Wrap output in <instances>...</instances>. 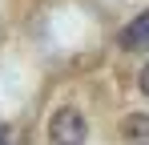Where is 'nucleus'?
Wrapping results in <instances>:
<instances>
[{
  "mask_svg": "<svg viewBox=\"0 0 149 145\" xmlns=\"http://www.w3.org/2000/svg\"><path fill=\"white\" fill-rule=\"evenodd\" d=\"M85 133H89V125H85V117L77 113L73 105L56 109V113L49 117V137H52V145H81Z\"/></svg>",
  "mask_w": 149,
  "mask_h": 145,
  "instance_id": "nucleus-1",
  "label": "nucleus"
},
{
  "mask_svg": "<svg viewBox=\"0 0 149 145\" xmlns=\"http://www.w3.org/2000/svg\"><path fill=\"white\" fill-rule=\"evenodd\" d=\"M117 45H121L125 52H141V48H149V8H145V12H137V16L121 28Z\"/></svg>",
  "mask_w": 149,
  "mask_h": 145,
  "instance_id": "nucleus-2",
  "label": "nucleus"
},
{
  "mask_svg": "<svg viewBox=\"0 0 149 145\" xmlns=\"http://www.w3.org/2000/svg\"><path fill=\"white\" fill-rule=\"evenodd\" d=\"M125 133L129 137H149V117H129L125 121Z\"/></svg>",
  "mask_w": 149,
  "mask_h": 145,
  "instance_id": "nucleus-3",
  "label": "nucleus"
},
{
  "mask_svg": "<svg viewBox=\"0 0 149 145\" xmlns=\"http://www.w3.org/2000/svg\"><path fill=\"white\" fill-rule=\"evenodd\" d=\"M141 93L149 97V65H145V69H141Z\"/></svg>",
  "mask_w": 149,
  "mask_h": 145,
  "instance_id": "nucleus-4",
  "label": "nucleus"
},
{
  "mask_svg": "<svg viewBox=\"0 0 149 145\" xmlns=\"http://www.w3.org/2000/svg\"><path fill=\"white\" fill-rule=\"evenodd\" d=\"M0 145H8V133H4V125H0Z\"/></svg>",
  "mask_w": 149,
  "mask_h": 145,
  "instance_id": "nucleus-5",
  "label": "nucleus"
}]
</instances>
